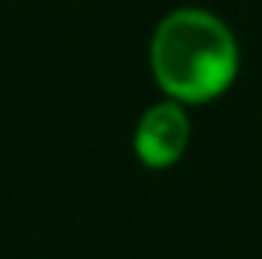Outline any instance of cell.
Segmentation results:
<instances>
[{
  "label": "cell",
  "instance_id": "obj_1",
  "mask_svg": "<svg viewBox=\"0 0 262 259\" xmlns=\"http://www.w3.org/2000/svg\"><path fill=\"white\" fill-rule=\"evenodd\" d=\"M156 82L177 101H210L229 89L238 70L232 31L204 9L171 12L152 37Z\"/></svg>",
  "mask_w": 262,
  "mask_h": 259
},
{
  "label": "cell",
  "instance_id": "obj_2",
  "mask_svg": "<svg viewBox=\"0 0 262 259\" xmlns=\"http://www.w3.org/2000/svg\"><path fill=\"white\" fill-rule=\"evenodd\" d=\"M186 143H189V119L174 101L149 107L134 131L137 159L146 162L149 168L174 165L186 153Z\"/></svg>",
  "mask_w": 262,
  "mask_h": 259
}]
</instances>
